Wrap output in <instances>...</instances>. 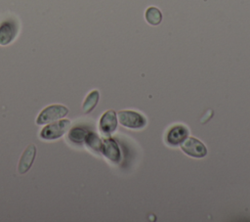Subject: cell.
I'll return each mask as SVG.
<instances>
[{
    "instance_id": "cell-10",
    "label": "cell",
    "mask_w": 250,
    "mask_h": 222,
    "mask_svg": "<svg viewBox=\"0 0 250 222\" xmlns=\"http://www.w3.org/2000/svg\"><path fill=\"white\" fill-rule=\"evenodd\" d=\"M99 98H100V94L98 90H93L91 91L87 97L85 98L83 105H82V110L85 113H89L91 112L95 107L97 106L98 102H99Z\"/></svg>"
},
{
    "instance_id": "cell-1",
    "label": "cell",
    "mask_w": 250,
    "mask_h": 222,
    "mask_svg": "<svg viewBox=\"0 0 250 222\" xmlns=\"http://www.w3.org/2000/svg\"><path fill=\"white\" fill-rule=\"evenodd\" d=\"M68 113V109L63 105H50L44 108L36 117V124L43 125L63 118Z\"/></svg>"
},
{
    "instance_id": "cell-13",
    "label": "cell",
    "mask_w": 250,
    "mask_h": 222,
    "mask_svg": "<svg viewBox=\"0 0 250 222\" xmlns=\"http://www.w3.org/2000/svg\"><path fill=\"white\" fill-rule=\"evenodd\" d=\"M87 131L81 127H74L68 132V139L73 143H82L85 140Z\"/></svg>"
},
{
    "instance_id": "cell-2",
    "label": "cell",
    "mask_w": 250,
    "mask_h": 222,
    "mask_svg": "<svg viewBox=\"0 0 250 222\" xmlns=\"http://www.w3.org/2000/svg\"><path fill=\"white\" fill-rule=\"evenodd\" d=\"M70 127V120L61 118L59 121L47 124L40 132V137L43 140L52 141L62 137Z\"/></svg>"
},
{
    "instance_id": "cell-3",
    "label": "cell",
    "mask_w": 250,
    "mask_h": 222,
    "mask_svg": "<svg viewBox=\"0 0 250 222\" xmlns=\"http://www.w3.org/2000/svg\"><path fill=\"white\" fill-rule=\"evenodd\" d=\"M120 124L131 129H141L146 126V119L140 112L134 111H120L117 113Z\"/></svg>"
},
{
    "instance_id": "cell-9",
    "label": "cell",
    "mask_w": 250,
    "mask_h": 222,
    "mask_svg": "<svg viewBox=\"0 0 250 222\" xmlns=\"http://www.w3.org/2000/svg\"><path fill=\"white\" fill-rule=\"evenodd\" d=\"M188 135V130L184 125L173 126L167 133L166 140L171 146H177L182 144Z\"/></svg>"
},
{
    "instance_id": "cell-4",
    "label": "cell",
    "mask_w": 250,
    "mask_h": 222,
    "mask_svg": "<svg viewBox=\"0 0 250 222\" xmlns=\"http://www.w3.org/2000/svg\"><path fill=\"white\" fill-rule=\"evenodd\" d=\"M19 31V24L13 18L0 22V45L6 46L14 41Z\"/></svg>"
},
{
    "instance_id": "cell-12",
    "label": "cell",
    "mask_w": 250,
    "mask_h": 222,
    "mask_svg": "<svg viewBox=\"0 0 250 222\" xmlns=\"http://www.w3.org/2000/svg\"><path fill=\"white\" fill-rule=\"evenodd\" d=\"M84 142L87 144L89 148L96 152H101L102 146H103V141L93 132H88Z\"/></svg>"
},
{
    "instance_id": "cell-5",
    "label": "cell",
    "mask_w": 250,
    "mask_h": 222,
    "mask_svg": "<svg viewBox=\"0 0 250 222\" xmlns=\"http://www.w3.org/2000/svg\"><path fill=\"white\" fill-rule=\"evenodd\" d=\"M181 149L188 155L196 158L204 157L207 155V149L204 144L194 137H187L181 144Z\"/></svg>"
},
{
    "instance_id": "cell-6",
    "label": "cell",
    "mask_w": 250,
    "mask_h": 222,
    "mask_svg": "<svg viewBox=\"0 0 250 222\" xmlns=\"http://www.w3.org/2000/svg\"><path fill=\"white\" fill-rule=\"evenodd\" d=\"M116 127H117V117H116L115 111L111 110L105 111L100 119V124H99L100 131L104 135L109 136L115 131Z\"/></svg>"
},
{
    "instance_id": "cell-11",
    "label": "cell",
    "mask_w": 250,
    "mask_h": 222,
    "mask_svg": "<svg viewBox=\"0 0 250 222\" xmlns=\"http://www.w3.org/2000/svg\"><path fill=\"white\" fill-rule=\"evenodd\" d=\"M146 22L151 25H157L162 21V13L156 7H148L145 14Z\"/></svg>"
},
{
    "instance_id": "cell-7",
    "label": "cell",
    "mask_w": 250,
    "mask_h": 222,
    "mask_svg": "<svg viewBox=\"0 0 250 222\" xmlns=\"http://www.w3.org/2000/svg\"><path fill=\"white\" fill-rule=\"evenodd\" d=\"M35 155H36V147L34 144H29L24 150V152L22 153L19 161L18 170L20 174H24L30 169V167L33 164Z\"/></svg>"
},
{
    "instance_id": "cell-8",
    "label": "cell",
    "mask_w": 250,
    "mask_h": 222,
    "mask_svg": "<svg viewBox=\"0 0 250 222\" xmlns=\"http://www.w3.org/2000/svg\"><path fill=\"white\" fill-rule=\"evenodd\" d=\"M101 152L108 160H110L113 163H118L121 159L119 147L116 144V142L111 138H107L104 141H103Z\"/></svg>"
}]
</instances>
